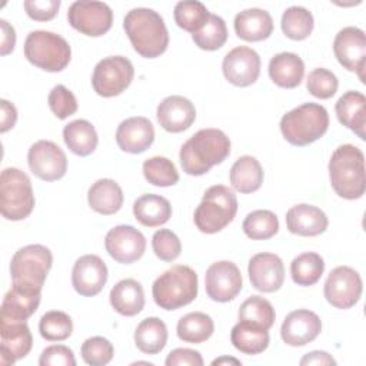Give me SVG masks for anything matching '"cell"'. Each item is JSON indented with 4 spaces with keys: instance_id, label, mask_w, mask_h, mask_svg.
Masks as SVG:
<instances>
[{
    "instance_id": "37",
    "label": "cell",
    "mask_w": 366,
    "mask_h": 366,
    "mask_svg": "<svg viewBox=\"0 0 366 366\" xmlns=\"http://www.w3.org/2000/svg\"><path fill=\"white\" fill-rule=\"evenodd\" d=\"M325 272V260L319 253L305 252L290 263L292 280L299 286H313Z\"/></svg>"
},
{
    "instance_id": "42",
    "label": "cell",
    "mask_w": 366,
    "mask_h": 366,
    "mask_svg": "<svg viewBox=\"0 0 366 366\" xmlns=\"http://www.w3.org/2000/svg\"><path fill=\"white\" fill-rule=\"evenodd\" d=\"M144 179L159 187H169L179 182V172L172 160L163 156H153L143 162Z\"/></svg>"
},
{
    "instance_id": "50",
    "label": "cell",
    "mask_w": 366,
    "mask_h": 366,
    "mask_svg": "<svg viewBox=\"0 0 366 366\" xmlns=\"http://www.w3.org/2000/svg\"><path fill=\"white\" fill-rule=\"evenodd\" d=\"M27 16L36 21H47L56 17L60 0H26L23 3Z\"/></svg>"
},
{
    "instance_id": "19",
    "label": "cell",
    "mask_w": 366,
    "mask_h": 366,
    "mask_svg": "<svg viewBox=\"0 0 366 366\" xmlns=\"http://www.w3.org/2000/svg\"><path fill=\"white\" fill-rule=\"evenodd\" d=\"M252 286L263 293H273L283 286L285 266L274 253H257L252 256L247 266Z\"/></svg>"
},
{
    "instance_id": "45",
    "label": "cell",
    "mask_w": 366,
    "mask_h": 366,
    "mask_svg": "<svg viewBox=\"0 0 366 366\" xmlns=\"http://www.w3.org/2000/svg\"><path fill=\"white\" fill-rule=\"evenodd\" d=\"M80 353L84 363L90 366H103L113 359L114 347L106 337L93 336L83 342Z\"/></svg>"
},
{
    "instance_id": "47",
    "label": "cell",
    "mask_w": 366,
    "mask_h": 366,
    "mask_svg": "<svg viewBox=\"0 0 366 366\" xmlns=\"http://www.w3.org/2000/svg\"><path fill=\"white\" fill-rule=\"evenodd\" d=\"M47 103H49V107H50L51 113L60 120L67 119L69 116L74 114L77 112V107H79L77 106V99L73 94V92L69 90L63 84H57L50 90L49 97H47Z\"/></svg>"
},
{
    "instance_id": "31",
    "label": "cell",
    "mask_w": 366,
    "mask_h": 366,
    "mask_svg": "<svg viewBox=\"0 0 366 366\" xmlns=\"http://www.w3.org/2000/svg\"><path fill=\"white\" fill-rule=\"evenodd\" d=\"M134 219L146 227H159L172 217L170 202L154 193H147L136 199L133 203Z\"/></svg>"
},
{
    "instance_id": "53",
    "label": "cell",
    "mask_w": 366,
    "mask_h": 366,
    "mask_svg": "<svg viewBox=\"0 0 366 366\" xmlns=\"http://www.w3.org/2000/svg\"><path fill=\"white\" fill-rule=\"evenodd\" d=\"M0 106H1V126H0V132L6 133L7 130L13 129L17 120V110L14 107L13 103H10L6 99L0 100Z\"/></svg>"
},
{
    "instance_id": "6",
    "label": "cell",
    "mask_w": 366,
    "mask_h": 366,
    "mask_svg": "<svg viewBox=\"0 0 366 366\" xmlns=\"http://www.w3.org/2000/svg\"><path fill=\"white\" fill-rule=\"evenodd\" d=\"M237 213V197L223 184L210 186L194 210V224L202 233L213 234L233 222Z\"/></svg>"
},
{
    "instance_id": "52",
    "label": "cell",
    "mask_w": 366,
    "mask_h": 366,
    "mask_svg": "<svg viewBox=\"0 0 366 366\" xmlns=\"http://www.w3.org/2000/svg\"><path fill=\"white\" fill-rule=\"evenodd\" d=\"M0 29H1V46L0 53L1 56H7L14 50L16 46V31L14 27L4 19H0Z\"/></svg>"
},
{
    "instance_id": "48",
    "label": "cell",
    "mask_w": 366,
    "mask_h": 366,
    "mask_svg": "<svg viewBox=\"0 0 366 366\" xmlns=\"http://www.w3.org/2000/svg\"><path fill=\"white\" fill-rule=\"evenodd\" d=\"M152 247L154 254L163 262H173L180 256L182 243L174 232L169 229H159L152 237Z\"/></svg>"
},
{
    "instance_id": "2",
    "label": "cell",
    "mask_w": 366,
    "mask_h": 366,
    "mask_svg": "<svg viewBox=\"0 0 366 366\" xmlns=\"http://www.w3.org/2000/svg\"><path fill=\"white\" fill-rule=\"evenodd\" d=\"M123 29L133 49L142 57H159L169 46V31L164 20L153 9H132L123 19Z\"/></svg>"
},
{
    "instance_id": "1",
    "label": "cell",
    "mask_w": 366,
    "mask_h": 366,
    "mask_svg": "<svg viewBox=\"0 0 366 366\" xmlns=\"http://www.w3.org/2000/svg\"><path fill=\"white\" fill-rule=\"evenodd\" d=\"M230 139L220 129H202L180 147V164L186 174L202 176L230 154Z\"/></svg>"
},
{
    "instance_id": "29",
    "label": "cell",
    "mask_w": 366,
    "mask_h": 366,
    "mask_svg": "<svg viewBox=\"0 0 366 366\" xmlns=\"http://www.w3.org/2000/svg\"><path fill=\"white\" fill-rule=\"evenodd\" d=\"M123 190L113 179H99L87 192L89 206L104 216L117 213L123 206Z\"/></svg>"
},
{
    "instance_id": "49",
    "label": "cell",
    "mask_w": 366,
    "mask_h": 366,
    "mask_svg": "<svg viewBox=\"0 0 366 366\" xmlns=\"http://www.w3.org/2000/svg\"><path fill=\"white\" fill-rule=\"evenodd\" d=\"M40 366H76L74 353L64 345L47 346L39 359Z\"/></svg>"
},
{
    "instance_id": "15",
    "label": "cell",
    "mask_w": 366,
    "mask_h": 366,
    "mask_svg": "<svg viewBox=\"0 0 366 366\" xmlns=\"http://www.w3.org/2000/svg\"><path fill=\"white\" fill-rule=\"evenodd\" d=\"M146 237L130 224H119L110 229L104 237L106 252L117 263L130 264L146 252Z\"/></svg>"
},
{
    "instance_id": "14",
    "label": "cell",
    "mask_w": 366,
    "mask_h": 366,
    "mask_svg": "<svg viewBox=\"0 0 366 366\" xmlns=\"http://www.w3.org/2000/svg\"><path fill=\"white\" fill-rule=\"evenodd\" d=\"M243 279L239 267L229 260L212 263L204 274V287L207 296L220 303L233 300L242 290Z\"/></svg>"
},
{
    "instance_id": "33",
    "label": "cell",
    "mask_w": 366,
    "mask_h": 366,
    "mask_svg": "<svg viewBox=\"0 0 366 366\" xmlns=\"http://www.w3.org/2000/svg\"><path fill=\"white\" fill-rule=\"evenodd\" d=\"M230 342L239 352L244 355H259L267 349L270 337L269 330L257 325L239 320L232 327Z\"/></svg>"
},
{
    "instance_id": "39",
    "label": "cell",
    "mask_w": 366,
    "mask_h": 366,
    "mask_svg": "<svg viewBox=\"0 0 366 366\" xmlns=\"http://www.w3.org/2000/svg\"><path fill=\"white\" fill-rule=\"evenodd\" d=\"M242 229L252 240H266L279 232V219L272 210H253L244 217Z\"/></svg>"
},
{
    "instance_id": "26",
    "label": "cell",
    "mask_w": 366,
    "mask_h": 366,
    "mask_svg": "<svg viewBox=\"0 0 366 366\" xmlns=\"http://www.w3.org/2000/svg\"><path fill=\"white\" fill-rule=\"evenodd\" d=\"M337 120L350 129L359 139L365 140L366 126V97L357 90H349L339 97L335 104Z\"/></svg>"
},
{
    "instance_id": "46",
    "label": "cell",
    "mask_w": 366,
    "mask_h": 366,
    "mask_svg": "<svg viewBox=\"0 0 366 366\" xmlns=\"http://www.w3.org/2000/svg\"><path fill=\"white\" fill-rule=\"evenodd\" d=\"M306 87L312 96L325 100L335 96L339 87V81L333 71L325 67H317L309 73Z\"/></svg>"
},
{
    "instance_id": "12",
    "label": "cell",
    "mask_w": 366,
    "mask_h": 366,
    "mask_svg": "<svg viewBox=\"0 0 366 366\" xmlns=\"http://www.w3.org/2000/svg\"><path fill=\"white\" fill-rule=\"evenodd\" d=\"M363 290L360 274L349 266L335 267L326 277L323 293L326 300L336 309L353 307Z\"/></svg>"
},
{
    "instance_id": "18",
    "label": "cell",
    "mask_w": 366,
    "mask_h": 366,
    "mask_svg": "<svg viewBox=\"0 0 366 366\" xmlns=\"http://www.w3.org/2000/svg\"><path fill=\"white\" fill-rule=\"evenodd\" d=\"M107 276V266L100 256L84 254L74 262L71 270V285L79 295L92 297L103 290Z\"/></svg>"
},
{
    "instance_id": "35",
    "label": "cell",
    "mask_w": 366,
    "mask_h": 366,
    "mask_svg": "<svg viewBox=\"0 0 366 366\" xmlns=\"http://www.w3.org/2000/svg\"><path fill=\"white\" fill-rule=\"evenodd\" d=\"M134 343L146 355L160 353L167 343L166 323L156 316L143 319L134 330Z\"/></svg>"
},
{
    "instance_id": "28",
    "label": "cell",
    "mask_w": 366,
    "mask_h": 366,
    "mask_svg": "<svg viewBox=\"0 0 366 366\" xmlns=\"http://www.w3.org/2000/svg\"><path fill=\"white\" fill-rule=\"evenodd\" d=\"M267 70L272 81L276 86L283 89H295L303 80L305 63L296 53L282 51L270 59Z\"/></svg>"
},
{
    "instance_id": "22",
    "label": "cell",
    "mask_w": 366,
    "mask_h": 366,
    "mask_svg": "<svg viewBox=\"0 0 366 366\" xmlns=\"http://www.w3.org/2000/svg\"><path fill=\"white\" fill-rule=\"evenodd\" d=\"M157 122L170 133H180L187 130L196 120L194 104L183 96L173 94L164 97L157 106Z\"/></svg>"
},
{
    "instance_id": "21",
    "label": "cell",
    "mask_w": 366,
    "mask_h": 366,
    "mask_svg": "<svg viewBox=\"0 0 366 366\" xmlns=\"http://www.w3.org/2000/svg\"><path fill=\"white\" fill-rule=\"evenodd\" d=\"M0 363L13 365L26 357L33 346L27 322L0 320Z\"/></svg>"
},
{
    "instance_id": "20",
    "label": "cell",
    "mask_w": 366,
    "mask_h": 366,
    "mask_svg": "<svg viewBox=\"0 0 366 366\" xmlns=\"http://www.w3.org/2000/svg\"><path fill=\"white\" fill-rule=\"evenodd\" d=\"M322 332L320 317L309 309L290 312L280 327L282 340L289 346H305L313 342Z\"/></svg>"
},
{
    "instance_id": "36",
    "label": "cell",
    "mask_w": 366,
    "mask_h": 366,
    "mask_svg": "<svg viewBox=\"0 0 366 366\" xmlns=\"http://www.w3.org/2000/svg\"><path fill=\"white\" fill-rule=\"evenodd\" d=\"M176 332L186 343H203L214 332L213 319L203 312H192L179 319Z\"/></svg>"
},
{
    "instance_id": "7",
    "label": "cell",
    "mask_w": 366,
    "mask_h": 366,
    "mask_svg": "<svg viewBox=\"0 0 366 366\" xmlns=\"http://www.w3.org/2000/svg\"><path fill=\"white\" fill-rule=\"evenodd\" d=\"M24 57L44 71L57 73L64 70L70 63L71 49L60 34L47 30H34L26 37Z\"/></svg>"
},
{
    "instance_id": "9",
    "label": "cell",
    "mask_w": 366,
    "mask_h": 366,
    "mask_svg": "<svg viewBox=\"0 0 366 366\" xmlns=\"http://www.w3.org/2000/svg\"><path fill=\"white\" fill-rule=\"evenodd\" d=\"M53 264V254L43 244H29L20 247L11 257L10 274L14 285L33 289H43L46 277Z\"/></svg>"
},
{
    "instance_id": "4",
    "label": "cell",
    "mask_w": 366,
    "mask_h": 366,
    "mask_svg": "<svg viewBox=\"0 0 366 366\" xmlns=\"http://www.w3.org/2000/svg\"><path fill=\"white\" fill-rule=\"evenodd\" d=\"M329 127V113L319 103H303L280 119V132L293 146L303 147L319 140Z\"/></svg>"
},
{
    "instance_id": "8",
    "label": "cell",
    "mask_w": 366,
    "mask_h": 366,
    "mask_svg": "<svg viewBox=\"0 0 366 366\" xmlns=\"http://www.w3.org/2000/svg\"><path fill=\"white\" fill-rule=\"evenodd\" d=\"M34 194L30 177L17 167H7L0 174V212L11 222L30 216L34 209Z\"/></svg>"
},
{
    "instance_id": "40",
    "label": "cell",
    "mask_w": 366,
    "mask_h": 366,
    "mask_svg": "<svg viewBox=\"0 0 366 366\" xmlns=\"http://www.w3.org/2000/svg\"><path fill=\"white\" fill-rule=\"evenodd\" d=\"M209 16L210 13L206 9V6L197 0L179 1L176 3L173 10V17L176 24L192 34H194L204 26Z\"/></svg>"
},
{
    "instance_id": "11",
    "label": "cell",
    "mask_w": 366,
    "mask_h": 366,
    "mask_svg": "<svg viewBox=\"0 0 366 366\" xmlns=\"http://www.w3.org/2000/svg\"><path fill=\"white\" fill-rule=\"evenodd\" d=\"M67 21L81 34L100 37L112 29L113 11L109 4L103 1L79 0L70 4Z\"/></svg>"
},
{
    "instance_id": "38",
    "label": "cell",
    "mask_w": 366,
    "mask_h": 366,
    "mask_svg": "<svg viewBox=\"0 0 366 366\" xmlns=\"http://www.w3.org/2000/svg\"><path fill=\"white\" fill-rule=\"evenodd\" d=\"M280 26L286 37L292 40H305L313 31V14L302 6H292L283 11Z\"/></svg>"
},
{
    "instance_id": "54",
    "label": "cell",
    "mask_w": 366,
    "mask_h": 366,
    "mask_svg": "<svg viewBox=\"0 0 366 366\" xmlns=\"http://www.w3.org/2000/svg\"><path fill=\"white\" fill-rule=\"evenodd\" d=\"M300 365L302 366H307V365H336V360L323 350H313L306 353L302 359H300Z\"/></svg>"
},
{
    "instance_id": "25",
    "label": "cell",
    "mask_w": 366,
    "mask_h": 366,
    "mask_svg": "<svg viewBox=\"0 0 366 366\" xmlns=\"http://www.w3.org/2000/svg\"><path fill=\"white\" fill-rule=\"evenodd\" d=\"M329 224V219L326 213L313 206L300 203L292 206L286 213V226L287 230L297 236L312 237L322 234Z\"/></svg>"
},
{
    "instance_id": "3",
    "label": "cell",
    "mask_w": 366,
    "mask_h": 366,
    "mask_svg": "<svg viewBox=\"0 0 366 366\" xmlns=\"http://www.w3.org/2000/svg\"><path fill=\"white\" fill-rule=\"evenodd\" d=\"M329 179L337 196L355 200L366 190L365 154L353 144L339 146L329 160Z\"/></svg>"
},
{
    "instance_id": "13",
    "label": "cell",
    "mask_w": 366,
    "mask_h": 366,
    "mask_svg": "<svg viewBox=\"0 0 366 366\" xmlns=\"http://www.w3.org/2000/svg\"><path fill=\"white\" fill-rule=\"evenodd\" d=\"M30 172L44 182L61 179L67 172L66 153L50 140H39L30 146L27 153Z\"/></svg>"
},
{
    "instance_id": "24",
    "label": "cell",
    "mask_w": 366,
    "mask_h": 366,
    "mask_svg": "<svg viewBox=\"0 0 366 366\" xmlns=\"http://www.w3.org/2000/svg\"><path fill=\"white\" fill-rule=\"evenodd\" d=\"M40 299L41 290L13 283L1 302L0 320L26 322L36 313Z\"/></svg>"
},
{
    "instance_id": "43",
    "label": "cell",
    "mask_w": 366,
    "mask_h": 366,
    "mask_svg": "<svg viewBox=\"0 0 366 366\" xmlns=\"http://www.w3.org/2000/svg\"><path fill=\"white\" fill-rule=\"evenodd\" d=\"M192 39L194 44L202 50H219L227 40V27L224 20L220 16L210 13L204 26L192 34Z\"/></svg>"
},
{
    "instance_id": "23",
    "label": "cell",
    "mask_w": 366,
    "mask_h": 366,
    "mask_svg": "<svg viewBox=\"0 0 366 366\" xmlns=\"http://www.w3.org/2000/svg\"><path fill=\"white\" fill-rule=\"evenodd\" d=\"M154 142V127L147 117L134 116L123 120L116 130L117 146L130 154L147 150Z\"/></svg>"
},
{
    "instance_id": "10",
    "label": "cell",
    "mask_w": 366,
    "mask_h": 366,
    "mask_svg": "<svg viewBox=\"0 0 366 366\" xmlns=\"http://www.w3.org/2000/svg\"><path fill=\"white\" fill-rule=\"evenodd\" d=\"M134 77V67L124 56H109L102 59L93 70L92 86L102 97L122 94Z\"/></svg>"
},
{
    "instance_id": "5",
    "label": "cell",
    "mask_w": 366,
    "mask_h": 366,
    "mask_svg": "<svg viewBox=\"0 0 366 366\" xmlns=\"http://www.w3.org/2000/svg\"><path fill=\"white\" fill-rule=\"evenodd\" d=\"M197 285V274L190 266L176 264L153 282V300L164 310L180 309L196 299Z\"/></svg>"
},
{
    "instance_id": "30",
    "label": "cell",
    "mask_w": 366,
    "mask_h": 366,
    "mask_svg": "<svg viewBox=\"0 0 366 366\" xmlns=\"http://www.w3.org/2000/svg\"><path fill=\"white\" fill-rule=\"evenodd\" d=\"M110 305L122 316H136L144 307V292L134 279H123L110 290Z\"/></svg>"
},
{
    "instance_id": "27",
    "label": "cell",
    "mask_w": 366,
    "mask_h": 366,
    "mask_svg": "<svg viewBox=\"0 0 366 366\" xmlns=\"http://www.w3.org/2000/svg\"><path fill=\"white\" fill-rule=\"evenodd\" d=\"M234 31L244 41H262L272 34L273 19L263 9H246L236 14Z\"/></svg>"
},
{
    "instance_id": "55",
    "label": "cell",
    "mask_w": 366,
    "mask_h": 366,
    "mask_svg": "<svg viewBox=\"0 0 366 366\" xmlns=\"http://www.w3.org/2000/svg\"><path fill=\"white\" fill-rule=\"evenodd\" d=\"M242 365L240 363V360H237V359H234V357H219V359H214L213 362H212V365L213 366H216V365Z\"/></svg>"
},
{
    "instance_id": "41",
    "label": "cell",
    "mask_w": 366,
    "mask_h": 366,
    "mask_svg": "<svg viewBox=\"0 0 366 366\" xmlns=\"http://www.w3.org/2000/svg\"><path fill=\"white\" fill-rule=\"evenodd\" d=\"M237 316L239 320L257 325L266 330H269L273 326L276 319V313L272 303L262 296L247 297L240 305Z\"/></svg>"
},
{
    "instance_id": "51",
    "label": "cell",
    "mask_w": 366,
    "mask_h": 366,
    "mask_svg": "<svg viewBox=\"0 0 366 366\" xmlns=\"http://www.w3.org/2000/svg\"><path fill=\"white\" fill-rule=\"evenodd\" d=\"M166 366H202L203 357L197 350L187 349V347H179L172 350L166 357Z\"/></svg>"
},
{
    "instance_id": "17",
    "label": "cell",
    "mask_w": 366,
    "mask_h": 366,
    "mask_svg": "<svg viewBox=\"0 0 366 366\" xmlns=\"http://www.w3.org/2000/svg\"><path fill=\"white\" fill-rule=\"evenodd\" d=\"M260 66V56L256 50L247 46H237L224 56L222 70L229 83L237 87H247L259 79Z\"/></svg>"
},
{
    "instance_id": "34",
    "label": "cell",
    "mask_w": 366,
    "mask_h": 366,
    "mask_svg": "<svg viewBox=\"0 0 366 366\" xmlns=\"http://www.w3.org/2000/svg\"><path fill=\"white\" fill-rule=\"evenodd\" d=\"M63 140L71 153L84 157L96 150L99 136L89 120L77 119L64 126Z\"/></svg>"
},
{
    "instance_id": "32",
    "label": "cell",
    "mask_w": 366,
    "mask_h": 366,
    "mask_svg": "<svg viewBox=\"0 0 366 366\" xmlns=\"http://www.w3.org/2000/svg\"><path fill=\"white\" fill-rule=\"evenodd\" d=\"M229 177L234 190L247 194L260 189L264 174L259 160L246 154L233 163Z\"/></svg>"
},
{
    "instance_id": "16",
    "label": "cell",
    "mask_w": 366,
    "mask_h": 366,
    "mask_svg": "<svg viewBox=\"0 0 366 366\" xmlns=\"http://www.w3.org/2000/svg\"><path fill=\"white\" fill-rule=\"evenodd\" d=\"M333 53L337 61L349 71L359 74L365 83V57H366V37L365 31L355 26H347L339 30L333 40Z\"/></svg>"
},
{
    "instance_id": "44",
    "label": "cell",
    "mask_w": 366,
    "mask_h": 366,
    "mask_svg": "<svg viewBox=\"0 0 366 366\" xmlns=\"http://www.w3.org/2000/svg\"><path fill=\"white\" fill-rule=\"evenodd\" d=\"M39 332L49 342H61L71 336L73 320L66 312L49 310L39 322Z\"/></svg>"
}]
</instances>
